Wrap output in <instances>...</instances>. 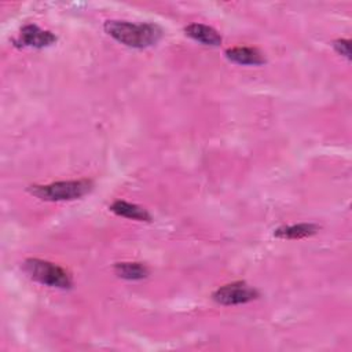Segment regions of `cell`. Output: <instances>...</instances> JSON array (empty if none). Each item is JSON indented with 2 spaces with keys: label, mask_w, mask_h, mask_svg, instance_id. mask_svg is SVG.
Wrapping results in <instances>:
<instances>
[{
  "label": "cell",
  "mask_w": 352,
  "mask_h": 352,
  "mask_svg": "<svg viewBox=\"0 0 352 352\" xmlns=\"http://www.w3.org/2000/svg\"><path fill=\"white\" fill-rule=\"evenodd\" d=\"M104 32L118 43L132 48H147L155 45L162 37V29L153 22H128V21H106Z\"/></svg>",
  "instance_id": "6da1fadb"
},
{
  "label": "cell",
  "mask_w": 352,
  "mask_h": 352,
  "mask_svg": "<svg viewBox=\"0 0 352 352\" xmlns=\"http://www.w3.org/2000/svg\"><path fill=\"white\" fill-rule=\"evenodd\" d=\"M94 190V182L89 179L63 180L50 184H33L28 191L43 201H72L84 197Z\"/></svg>",
  "instance_id": "7a4b0ae2"
},
{
  "label": "cell",
  "mask_w": 352,
  "mask_h": 352,
  "mask_svg": "<svg viewBox=\"0 0 352 352\" xmlns=\"http://www.w3.org/2000/svg\"><path fill=\"white\" fill-rule=\"evenodd\" d=\"M28 276L41 285L58 289H70L73 286L72 275L62 267L41 258H26L22 264Z\"/></svg>",
  "instance_id": "3957f363"
},
{
  "label": "cell",
  "mask_w": 352,
  "mask_h": 352,
  "mask_svg": "<svg viewBox=\"0 0 352 352\" xmlns=\"http://www.w3.org/2000/svg\"><path fill=\"white\" fill-rule=\"evenodd\" d=\"M260 293L256 287L248 285L246 282H232L220 286L212 294V298L221 305H238L246 304L257 300Z\"/></svg>",
  "instance_id": "277c9868"
},
{
  "label": "cell",
  "mask_w": 352,
  "mask_h": 352,
  "mask_svg": "<svg viewBox=\"0 0 352 352\" xmlns=\"http://www.w3.org/2000/svg\"><path fill=\"white\" fill-rule=\"evenodd\" d=\"M58 37L50 32L38 28L37 25L29 23L25 25L21 30L16 38L12 40V43L16 47H33V48H44L55 44Z\"/></svg>",
  "instance_id": "5b68a950"
},
{
  "label": "cell",
  "mask_w": 352,
  "mask_h": 352,
  "mask_svg": "<svg viewBox=\"0 0 352 352\" xmlns=\"http://www.w3.org/2000/svg\"><path fill=\"white\" fill-rule=\"evenodd\" d=\"M186 36L190 38L204 44V45H210V47H217L221 44V36L220 33L213 29L212 26L204 25V23H190L184 28Z\"/></svg>",
  "instance_id": "8992f818"
},
{
  "label": "cell",
  "mask_w": 352,
  "mask_h": 352,
  "mask_svg": "<svg viewBox=\"0 0 352 352\" xmlns=\"http://www.w3.org/2000/svg\"><path fill=\"white\" fill-rule=\"evenodd\" d=\"M226 58L238 65H263L265 63L264 55L253 47H235V48H228L226 52Z\"/></svg>",
  "instance_id": "52a82bcc"
},
{
  "label": "cell",
  "mask_w": 352,
  "mask_h": 352,
  "mask_svg": "<svg viewBox=\"0 0 352 352\" xmlns=\"http://www.w3.org/2000/svg\"><path fill=\"white\" fill-rule=\"evenodd\" d=\"M319 226L314 223H300L293 226H283L274 230V236L280 239H301L311 236L319 231Z\"/></svg>",
  "instance_id": "ba28073f"
},
{
  "label": "cell",
  "mask_w": 352,
  "mask_h": 352,
  "mask_svg": "<svg viewBox=\"0 0 352 352\" xmlns=\"http://www.w3.org/2000/svg\"><path fill=\"white\" fill-rule=\"evenodd\" d=\"M109 209L122 217H128V219H133V220H139V221H151L153 217L151 214L142 206L136 205V204H131L122 199H117L114 201Z\"/></svg>",
  "instance_id": "9c48e42d"
},
{
  "label": "cell",
  "mask_w": 352,
  "mask_h": 352,
  "mask_svg": "<svg viewBox=\"0 0 352 352\" xmlns=\"http://www.w3.org/2000/svg\"><path fill=\"white\" fill-rule=\"evenodd\" d=\"M117 276L128 280H140L148 276V268L142 263H117L114 265Z\"/></svg>",
  "instance_id": "30bf717a"
},
{
  "label": "cell",
  "mask_w": 352,
  "mask_h": 352,
  "mask_svg": "<svg viewBox=\"0 0 352 352\" xmlns=\"http://www.w3.org/2000/svg\"><path fill=\"white\" fill-rule=\"evenodd\" d=\"M331 45H333V48H334L338 54L344 55L346 59H351V41H349V40L338 38V40H334V41L331 43Z\"/></svg>",
  "instance_id": "8fae6325"
}]
</instances>
